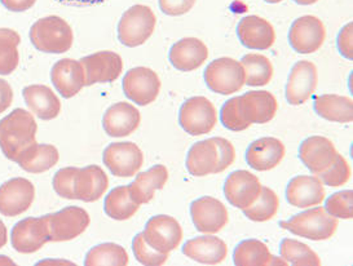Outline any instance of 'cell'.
<instances>
[{
  "mask_svg": "<svg viewBox=\"0 0 353 266\" xmlns=\"http://www.w3.org/2000/svg\"><path fill=\"white\" fill-rule=\"evenodd\" d=\"M236 152L228 140L214 137L194 143L187 156L188 172L196 177L220 174L232 165Z\"/></svg>",
  "mask_w": 353,
  "mask_h": 266,
  "instance_id": "1",
  "label": "cell"
},
{
  "mask_svg": "<svg viewBox=\"0 0 353 266\" xmlns=\"http://www.w3.org/2000/svg\"><path fill=\"white\" fill-rule=\"evenodd\" d=\"M38 125L32 114L23 109H16L0 121V147L3 154L19 162L22 154L37 143L35 134Z\"/></svg>",
  "mask_w": 353,
  "mask_h": 266,
  "instance_id": "2",
  "label": "cell"
},
{
  "mask_svg": "<svg viewBox=\"0 0 353 266\" xmlns=\"http://www.w3.org/2000/svg\"><path fill=\"white\" fill-rule=\"evenodd\" d=\"M30 41L38 51L65 53L73 45L70 25L59 16H48L37 21L30 29Z\"/></svg>",
  "mask_w": 353,
  "mask_h": 266,
  "instance_id": "3",
  "label": "cell"
},
{
  "mask_svg": "<svg viewBox=\"0 0 353 266\" xmlns=\"http://www.w3.org/2000/svg\"><path fill=\"white\" fill-rule=\"evenodd\" d=\"M280 226L295 236L311 241H327L335 234L338 220L327 214L325 208L316 207L291 217L288 221H281Z\"/></svg>",
  "mask_w": 353,
  "mask_h": 266,
  "instance_id": "4",
  "label": "cell"
},
{
  "mask_svg": "<svg viewBox=\"0 0 353 266\" xmlns=\"http://www.w3.org/2000/svg\"><path fill=\"white\" fill-rule=\"evenodd\" d=\"M156 23V14L149 7L134 6L125 10L118 23V39L125 47L143 45L154 32Z\"/></svg>",
  "mask_w": 353,
  "mask_h": 266,
  "instance_id": "5",
  "label": "cell"
},
{
  "mask_svg": "<svg viewBox=\"0 0 353 266\" xmlns=\"http://www.w3.org/2000/svg\"><path fill=\"white\" fill-rule=\"evenodd\" d=\"M203 76L208 88L219 94L239 92L245 84V72L241 62L229 57H221L211 62Z\"/></svg>",
  "mask_w": 353,
  "mask_h": 266,
  "instance_id": "6",
  "label": "cell"
},
{
  "mask_svg": "<svg viewBox=\"0 0 353 266\" xmlns=\"http://www.w3.org/2000/svg\"><path fill=\"white\" fill-rule=\"evenodd\" d=\"M218 122L215 106L206 97H192L183 103L179 113V123L192 136L208 134Z\"/></svg>",
  "mask_w": 353,
  "mask_h": 266,
  "instance_id": "7",
  "label": "cell"
},
{
  "mask_svg": "<svg viewBox=\"0 0 353 266\" xmlns=\"http://www.w3.org/2000/svg\"><path fill=\"white\" fill-rule=\"evenodd\" d=\"M50 242H68L83 234L90 225V215L81 207H66L46 216Z\"/></svg>",
  "mask_w": 353,
  "mask_h": 266,
  "instance_id": "8",
  "label": "cell"
},
{
  "mask_svg": "<svg viewBox=\"0 0 353 266\" xmlns=\"http://www.w3.org/2000/svg\"><path fill=\"white\" fill-rule=\"evenodd\" d=\"M125 97L139 106L156 101L161 91V81L156 72L148 68H134L125 72L123 79Z\"/></svg>",
  "mask_w": 353,
  "mask_h": 266,
  "instance_id": "9",
  "label": "cell"
},
{
  "mask_svg": "<svg viewBox=\"0 0 353 266\" xmlns=\"http://www.w3.org/2000/svg\"><path fill=\"white\" fill-rule=\"evenodd\" d=\"M104 164L117 177L135 176L144 163V155L140 147L134 143H110L105 149Z\"/></svg>",
  "mask_w": 353,
  "mask_h": 266,
  "instance_id": "10",
  "label": "cell"
},
{
  "mask_svg": "<svg viewBox=\"0 0 353 266\" xmlns=\"http://www.w3.org/2000/svg\"><path fill=\"white\" fill-rule=\"evenodd\" d=\"M79 62L83 66L85 85L114 82L123 70L122 57L112 51L96 52Z\"/></svg>",
  "mask_w": 353,
  "mask_h": 266,
  "instance_id": "11",
  "label": "cell"
},
{
  "mask_svg": "<svg viewBox=\"0 0 353 266\" xmlns=\"http://www.w3.org/2000/svg\"><path fill=\"white\" fill-rule=\"evenodd\" d=\"M144 238L157 251L170 254L176 249L183 239V229L171 216L158 215L146 223Z\"/></svg>",
  "mask_w": 353,
  "mask_h": 266,
  "instance_id": "12",
  "label": "cell"
},
{
  "mask_svg": "<svg viewBox=\"0 0 353 266\" xmlns=\"http://www.w3.org/2000/svg\"><path fill=\"white\" fill-rule=\"evenodd\" d=\"M190 216L198 232L215 234L228 224L227 207L212 196H202L190 205Z\"/></svg>",
  "mask_w": 353,
  "mask_h": 266,
  "instance_id": "13",
  "label": "cell"
},
{
  "mask_svg": "<svg viewBox=\"0 0 353 266\" xmlns=\"http://www.w3.org/2000/svg\"><path fill=\"white\" fill-rule=\"evenodd\" d=\"M326 38L322 21L314 16H303L294 21L289 32L291 47L301 54H310L321 48Z\"/></svg>",
  "mask_w": 353,
  "mask_h": 266,
  "instance_id": "14",
  "label": "cell"
},
{
  "mask_svg": "<svg viewBox=\"0 0 353 266\" xmlns=\"http://www.w3.org/2000/svg\"><path fill=\"white\" fill-rule=\"evenodd\" d=\"M35 187L26 178H12L0 186V214L14 217L26 212L34 202Z\"/></svg>",
  "mask_w": 353,
  "mask_h": 266,
  "instance_id": "15",
  "label": "cell"
},
{
  "mask_svg": "<svg viewBox=\"0 0 353 266\" xmlns=\"http://www.w3.org/2000/svg\"><path fill=\"white\" fill-rule=\"evenodd\" d=\"M47 242H50V234L46 216L25 218L12 230V247L20 254H34Z\"/></svg>",
  "mask_w": 353,
  "mask_h": 266,
  "instance_id": "16",
  "label": "cell"
},
{
  "mask_svg": "<svg viewBox=\"0 0 353 266\" xmlns=\"http://www.w3.org/2000/svg\"><path fill=\"white\" fill-rule=\"evenodd\" d=\"M319 83L314 63L299 61L291 69L286 85V100L290 105H301L311 99Z\"/></svg>",
  "mask_w": 353,
  "mask_h": 266,
  "instance_id": "17",
  "label": "cell"
},
{
  "mask_svg": "<svg viewBox=\"0 0 353 266\" xmlns=\"http://www.w3.org/2000/svg\"><path fill=\"white\" fill-rule=\"evenodd\" d=\"M261 187L255 174L249 171H236L229 174L224 185V194L230 205L245 209L258 199Z\"/></svg>",
  "mask_w": 353,
  "mask_h": 266,
  "instance_id": "18",
  "label": "cell"
},
{
  "mask_svg": "<svg viewBox=\"0 0 353 266\" xmlns=\"http://www.w3.org/2000/svg\"><path fill=\"white\" fill-rule=\"evenodd\" d=\"M336 155L338 152L334 143L322 136H312L304 140L299 147L301 162L314 174L327 170L334 163Z\"/></svg>",
  "mask_w": 353,
  "mask_h": 266,
  "instance_id": "19",
  "label": "cell"
},
{
  "mask_svg": "<svg viewBox=\"0 0 353 266\" xmlns=\"http://www.w3.org/2000/svg\"><path fill=\"white\" fill-rule=\"evenodd\" d=\"M237 34L241 44L250 50H268L276 41L272 23L258 16H248L239 21Z\"/></svg>",
  "mask_w": 353,
  "mask_h": 266,
  "instance_id": "20",
  "label": "cell"
},
{
  "mask_svg": "<svg viewBox=\"0 0 353 266\" xmlns=\"http://www.w3.org/2000/svg\"><path fill=\"white\" fill-rule=\"evenodd\" d=\"M141 115L134 105L118 103L112 105L103 118L105 132L110 137H127L140 125Z\"/></svg>",
  "mask_w": 353,
  "mask_h": 266,
  "instance_id": "21",
  "label": "cell"
},
{
  "mask_svg": "<svg viewBox=\"0 0 353 266\" xmlns=\"http://www.w3.org/2000/svg\"><path fill=\"white\" fill-rule=\"evenodd\" d=\"M288 202L298 208L321 205L325 199L323 184L317 176H296L286 189Z\"/></svg>",
  "mask_w": 353,
  "mask_h": 266,
  "instance_id": "22",
  "label": "cell"
},
{
  "mask_svg": "<svg viewBox=\"0 0 353 266\" xmlns=\"http://www.w3.org/2000/svg\"><path fill=\"white\" fill-rule=\"evenodd\" d=\"M285 146L279 139L263 137L251 143L246 152V162L255 171H270L282 162Z\"/></svg>",
  "mask_w": 353,
  "mask_h": 266,
  "instance_id": "23",
  "label": "cell"
},
{
  "mask_svg": "<svg viewBox=\"0 0 353 266\" xmlns=\"http://www.w3.org/2000/svg\"><path fill=\"white\" fill-rule=\"evenodd\" d=\"M51 81L63 99H72L85 85L83 66L72 59L60 60L52 68Z\"/></svg>",
  "mask_w": 353,
  "mask_h": 266,
  "instance_id": "24",
  "label": "cell"
},
{
  "mask_svg": "<svg viewBox=\"0 0 353 266\" xmlns=\"http://www.w3.org/2000/svg\"><path fill=\"white\" fill-rule=\"evenodd\" d=\"M241 112L250 124L270 122L277 113V100L267 91H251L239 97Z\"/></svg>",
  "mask_w": 353,
  "mask_h": 266,
  "instance_id": "25",
  "label": "cell"
},
{
  "mask_svg": "<svg viewBox=\"0 0 353 266\" xmlns=\"http://www.w3.org/2000/svg\"><path fill=\"white\" fill-rule=\"evenodd\" d=\"M185 256L203 265L221 264L228 255V247L218 236H198L188 241L183 247Z\"/></svg>",
  "mask_w": 353,
  "mask_h": 266,
  "instance_id": "26",
  "label": "cell"
},
{
  "mask_svg": "<svg viewBox=\"0 0 353 266\" xmlns=\"http://www.w3.org/2000/svg\"><path fill=\"white\" fill-rule=\"evenodd\" d=\"M109 180L103 168L99 165H88L85 168H78L75 174L74 193L75 201L96 202L108 190Z\"/></svg>",
  "mask_w": 353,
  "mask_h": 266,
  "instance_id": "27",
  "label": "cell"
},
{
  "mask_svg": "<svg viewBox=\"0 0 353 266\" xmlns=\"http://www.w3.org/2000/svg\"><path fill=\"white\" fill-rule=\"evenodd\" d=\"M208 59V45L197 38H184L174 44L170 51V62L180 72H193Z\"/></svg>",
  "mask_w": 353,
  "mask_h": 266,
  "instance_id": "28",
  "label": "cell"
},
{
  "mask_svg": "<svg viewBox=\"0 0 353 266\" xmlns=\"http://www.w3.org/2000/svg\"><path fill=\"white\" fill-rule=\"evenodd\" d=\"M168 180V171L162 164H158L148 170L146 172L139 174L135 181L128 185V193L131 199L137 205L149 203L157 190H161Z\"/></svg>",
  "mask_w": 353,
  "mask_h": 266,
  "instance_id": "29",
  "label": "cell"
},
{
  "mask_svg": "<svg viewBox=\"0 0 353 266\" xmlns=\"http://www.w3.org/2000/svg\"><path fill=\"white\" fill-rule=\"evenodd\" d=\"M23 99L28 108L43 121L54 119L61 110V103L47 85H29L23 88Z\"/></svg>",
  "mask_w": 353,
  "mask_h": 266,
  "instance_id": "30",
  "label": "cell"
},
{
  "mask_svg": "<svg viewBox=\"0 0 353 266\" xmlns=\"http://www.w3.org/2000/svg\"><path fill=\"white\" fill-rule=\"evenodd\" d=\"M234 265L237 266H270V265H288L283 260H279L273 256L263 242L256 239H249L241 242L236 247L234 255Z\"/></svg>",
  "mask_w": 353,
  "mask_h": 266,
  "instance_id": "31",
  "label": "cell"
},
{
  "mask_svg": "<svg viewBox=\"0 0 353 266\" xmlns=\"http://www.w3.org/2000/svg\"><path fill=\"white\" fill-rule=\"evenodd\" d=\"M313 106L316 113L326 121L336 123H350L353 121V101L350 97L336 94L317 96Z\"/></svg>",
  "mask_w": 353,
  "mask_h": 266,
  "instance_id": "32",
  "label": "cell"
},
{
  "mask_svg": "<svg viewBox=\"0 0 353 266\" xmlns=\"http://www.w3.org/2000/svg\"><path fill=\"white\" fill-rule=\"evenodd\" d=\"M59 150L53 145L35 143L22 154L17 163L23 171L30 174H42L51 170L59 162Z\"/></svg>",
  "mask_w": 353,
  "mask_h": 266,
  "instance_id": "33",
  "label": "cell"
},
{
  "mask_svg": "<svg viewBox=\"0 0 353 266\" xmlns=\"http://www.w3.org/2000/svg\"><path fill=\"white\" fill-rule=\"evenodd\" d=\"M105 214L117 221H125L135 216L140 205L135 203L130 193L128 186H118L113 189L105 199Z\"/></svg>",
  "mask_w": 353,
  "mask_h": 266,
  "instance_id": "34",
  "label": "cell"
},
{
  "mask_svg": "<svg viewBox=\"0 0 353 266\" xmlns=\"http://www.w3.org/2000/svg\"><path fill=\"white\" fill-rule=\"evenodd\" d=\"M241 65L245 72V83L250 87L267 85L273 78V65L258 53H249L242 57Z\"/></svg>",
  "mask_w": 353,
  "mask_h": 266,
  "instance_id": "35",
  "label": "cell"
},
{
  "mask_svg": "<svg viewBox=\"0 0 353 266\" xmlns=\"http://www.w3.org/2000/svg\"><path fill=\"white\" fill-rule=\"evenodd\" d=\"M20 35L11 29H0V75H10L19 66Z\"/></svg>",
  "mask_w": 353,
  "mask_h": 266,
  "instance_id": "36",
  "label": "cell"
},
{
  "mask_svg": "<svg viewBox=\"0 0 353 266\" xmlns=\"http://www.w3.org/2000/svg\"><path fill=\"white\" fill-rule=\"evenodd\" d=\"M85 266L128 265V255L123 247L114 243H104L94 247L85 256Z\"/></svg>",
  "mask_w": 353,
  "mask_h": 266,
  "instance_id": "37",
  "label": "cell"
},
{
  "mask_svg": "<svg viewBox=\"0 0 353 266\" xmlns=\"http://www.w3.org/2000/svg\"><path fill=\"white\" fill-rule=\"evenodd\" d=\"M280 254L282 258L294 266H320L321 258L311 247L295 239H283L281 242Z\"/></svg>",
  "mask_w": 353,
  "mask_h": 266,
  "instance_id": "38",
  "label": "cell"
},
{
  "mask_svg": "<svg viewBox=\"0 0 353 266\" xmlns=\"http://www.w3.org/2000/svg\"><path fill=\"white\" fill-rule=\"evenodd\" d=\"M279 208H280V201L277 194L270 187L263 186L258 199L242 211L251 221L265 223L276 216Z\"/></svg>",
  "mask_w": 353,
  "mask_h": 266,
  "instance_id": "39",
  "label": "cell"
},
{
  "mask_svg": "<svg viewBox=\"0 0 353 266\" xmlns=\"http://www.w3.org/2000/svg\"><path fill=\"white\" fill-rule=\"evenodd\" d=\"M132 249L135 254L136 260L145 266L163 265L168 260V254L157 251L156 248L148 245L144 234L140 233L132 241Z\"/></svg>",
  "mask_w": 353,
  "mask_h": 266,
  "instance_id": "40",
  "label": "cell"
},
{
  "mask_svg": "<svg viewBox=\"0 0 353 266\" xmlns=\"http://www.w3.org/2000/svg\"><path fill=\"white\" fill-rule=\"evenodd\" d=\"M220 119L223 125L233 132H241L251 127V124L243 118L239 105V97H233L223 105L220 112Z\"/></svg>",
  "mask_w": 353,
  "mask_h": 266,
  "instance_id": "41",
  "label": "cell"
},
{
  "mask_svg": "<svg viewBox=\"0 0 353 266\" xmlns=\"http://www.w3.org/2000/svg\"><path fill=\"white\" fill-rule=\"evenodd\" d=\"M317 177L323 185H327L332 187H339L348 183L351 177V168L342 155L338 154L334 163L327 170L317 174Z\"/></svg>",
  "mask_w": 353,
  "mask_h": 266,
  "instance_id": "42",
  "label": "cell"
},
{
  "mask_svg": "<svg viewBox=\"0 0 353 266\" xmlns=\"http://www.w3.org/2000/svg\"><path fill=\"white\" fill-rule=\"evenodd\" d=\"M325 209L335 218L351 220L353 217L352 190H344L332 194L326 201Z\"/></svg>",
  "mask_w": 353,
  "mask_h": 266,
  "instance_id": "43",
  "label": "cell"
},
{
  "mask_svg": "<svg viewBox=\"0 0 353 266\" xmlns=\"http://www.w3.org/2000/svg\"><path fill=\"white\" fill-rule=\"evenodd\" d=\"M78 168L68 167L60 170L53 177V189L57 194L69 201H75L74 193V184H75V174Z\"/></svg>",
  "mask_w": 353,
  "mask_h": 266,
  "instance_id": "44",
  "label": "cell"
},
{
  "mask_svg": "<svg viewBox=\"0 0 353 266\" xmlns=\"http://www.w3.org/2000/svg\"><path fill=\"white\" fill-rule=\"evenodd\" d=\"M197 0H158L159 8L167 16H183L194 7Z\"/></svg>",
  "mask_w": 353,
  "mask_h": 266,
  "instance_id": "45",
  "label": "cell"
},
{
  "mask_svg": "<svg viewBox=\"0 0 353 266\" xmlns=\"http://www.w3.org/2000/svg\"><path fill=\"white\" fill-rule=\"evenodd\" d=\"M353 23L350 22L343 28L338 35V50L345 59H353Z\"/></svg>",
  "mask_w": 353,
  "mask_h": 266,
  "instance_id": "46",
  "label": "cell"
},
{
  "mask_svg": "<svg viewBox=\"0 0 353 266\" xmlns=\"http://www.w3.org/2000/svg\"><path fill=\"white\" fill-rule=\"evenodd\" d=\"M13 101V91L10 83L4 79H0V114L4 113Z\"/></svg>",
  "mask_w": 353,
  "mask_h": 266,
  "instance_id": "47",
  "label": "cell"
},
{
  "mask_svg": "<svg viewBox=\"0 0 353 266\" xmlns=\"http://www.w3.org/2000/svg\"><path fill=\"white\" fill-rule=\"evenodd\" d=\"M7 10L12 12H23L30 10L37 0H0Z\"/></svg>",
  "mask_w": 353,
  "mask_h": 266,
  "instance_id": "48",
  "label": "cell"
},
{
  "mask_svg": "<svg viewBox=\"0 0 353 266\" xmlns=\"http://www.w3.org/2000/svg\"><path fill=\"white\" fill-rule=\"evenodd\" d=\"M63 6H70V7H91V6H99L103 4L108 0H57Z\"/></svg>",
  "mask_w": 353,
  "mask_h": 266,
  "instance_id": "49",
  "label": "cell"
},
{
  "mask_svg": "<svg viewBox=\"0 0 353 266\" xmlns=\"http://www.w3.org/2000/svg\"><path fill=\"white\" fill-rule=\"evenodd\" d=\"M6 243H7V227L0 220V248L6 246Z\"/></svg>",
  "mask_w": 353,
  "mask_h": 266,
  "instance_id": "50",
  "label": "cell"
},
{
  "mask_svg": "<svg viewBox=\"0 0 353 266\" xmlns=\"http://www.w3.org/2000/svg\"><path fill=\"white\" fill-rule=\"evenodd\" d=\"M296 4H299V6H311V4H314V3H317L319 0H294Z\"/></svg>",
  "mask_w": 353,
  "mask_h": 266,
  "instance_id": "51",
  "label": "cell"
},
{
  "mask_svg": "<svg viewBox=\"0 0 353 266\" xmlns=\"http://www.w3.org/2000/svg\"><path fill=\"white\" fill-rule=\"evenodd\" d=\"M264 1H267V3H270V4H277V3H281L282 0H264Z\"/></svg>",
  "mask_w": 353,
  "mask_h": 266,
  "instance_id": "52",
  "label": "cell"
}]
</instances>
